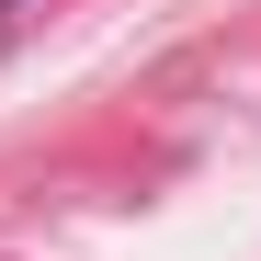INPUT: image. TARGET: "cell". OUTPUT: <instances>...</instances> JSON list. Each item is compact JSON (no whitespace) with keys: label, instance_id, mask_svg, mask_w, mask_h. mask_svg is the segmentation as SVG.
Listing matches in <instances>:
<instances>
[]
</instances>
